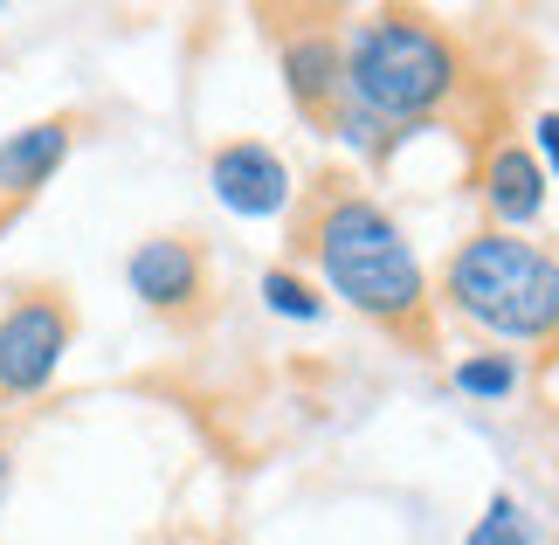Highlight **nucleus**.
<instances>
[{"instance_id":"obj_1","label":"nucleus","mask_w":559,"mask_h":545,"mask_svg":"<svg viewBox=\"0 0 559 545\" xmlns=\"http://www.w3.org/2000/svg\"><path fill=\"white\" fill-rule=\"evenodd\" d=\"M290 249L325 276V291L359 311L401 345V353H442V311H436V276L421 270V256L407 249L401 222L386 214L353 173H311V187H297L290 208Z\"/></svg>"},{"instance_id":"obj_2","label":"nucleus","mask_w":559,"mask_h":545,"mask_svg":"<svg viewBox=\"0 0 559 545\" xmlns=\"http://www.w3.org/2000/svg\"><path fill=\"white\" fill-rule=\"evenodd\" d=\"M469 83L477 76H469L463 42L436 14L380 8V14H359L346 28V97L367 104L394 139L456 118Z\"/></svg>"},{"instance_id":"obj_3","label":"nucleus","mask_w":559,"mask_h":545,"mask_svg":"<svg viewBox=\"0 0 559 545\" xmlns=\"http://www.w3.org/2000/svg\"><path fill=\"white\" fill-rule=\"evenodd\" d=\"M436 311L511 345H559V256L532 235L477 228L449 249L436 276Z\"/></svg>"},{"instance_id":"obj_4","label":"nucleus","mask_w":559,"mask_h":545,"mask_svg":"<svg viewBox=\"0 0 559 545\" xmlns=\"http://www.w3.org/2000/svg\"><path fill=\"white\" fill-rule=\"evenodd\" d=\"M76 345V304L62 283H21L0 304V401L49 394Z\"/></svg>"},{"instance_id":"obj_5","label":"nucleus","mask_w":559,"mask_h":545,"mask_svg":"<svg viewBox=\"0 0 559 545\" xmlns=\"http://www.w3.org/2000/svg\"><path fill=\"white\" fill-rule=\"evenodd\" d=\"M124 283L153 318L166 324H201L207 297H214V263L201 235H145V242L124 256Z\"/></svg>"},{"instance_id":"obj_6","label":"nucleus","mask_w":559,"mask_h":545,"mask_svg":"<svg viewBox=\"0 0 559 545\" xmlns=\"http://www.w3.org/2000/svg\"><path fill=\"white\" fill-rule=\"evenodd\" d=\"M276 70L297 118L325 132L346 97V28H332V14H297V28H276Z\"/></svg>"},{"instance_id":"obj_7","label":"nucleus","mask_w":559,"mask_h":545,"mask_svg":"<svg viewBox=\"0 0 559 545\" xmlns=\"http://www.w3.org/2000/svg\"><path fill=\"white\" fill-rule=\"evenodd\" d=\"M207 187L214 201L242 222H270V214H290L297 208V180L284 166V152L263 145V139H222L207 152Z\"/></svg>"},{"instance_id":"obj_8","label":"nucleus","mask_w":559,"mask_h":545,"mask_svg":"<svg viewBox=\"0 0 559 545\" xmlns=\"http://www.w3.org/2000/svg\"><path fill=\"white\" fill-rule=\"evenodd\" d=\"M76 132H83L76 111H49V118H35V125H21V132L0 139V222H14V214L70 166Z\"/></svg>"},{"instance_id":"obj_9","label":"nucleus","mask_w":559,"mask_h":545,"mask_svg":"<svg viewBox=\"0 0 559 545\" xmlns=\"http://www.w3.org/2000/svg\"><path fill=\"white\" fill-rule=\"evenodd\" d=\"M477 193L490 208V228L525 235L539 222L546 214V166H539V152H532V139H511V132L490 139L484 159H477Z\"/></svg>"},{"instance_id":"obj_10","label":"nucleus","mask_w":559,"mask_h":545,"mask_svg":"<svg viewBox=\"0 0 559 545\" xmlns=\"http://www.w3.org/2000/svg\"><path fill=\"white\" fill-rule=\"evenodd\" d=\"M255 291H263V304L276 318H290V324H318V318H325V291H318L305 270H290V263H270L263 276H255Z\"/></svg>"},{"instance_id":"obj_11","label":"nucleus","mask_w":559,"mask_h":545,"mask_svg":"<svg viewBox=\"0 0 559 545\" xmlns=\"http://www.w3.org/2000/svg\"><path fill=\"white\" fill-rule=\"evenodd\" d=\"M449 380H456V394H469V401H511L519 380H525V366L511 353H463L449 366Z\"/></svg>"},{"instance_id":"obj_12","label":"nucleus","mask_w":559,"mask_h":545,"mask_svg":"<svg viewBox=\"0 0 559 545\" xmlns=\"http://www.w3.org/2000/svg\"><path fill=\"white\" fill-rule=\"evenodd\" d=\"M325 139H338V145H353L359 152V159H386V152H394L401 139L394 132H386V125L367 111V104H353V97H338V111H332V125H325Z\"/></svg>"},{"instance_id":"obj_13","label":"nucleus","mask_w":559,"mask_h":545,"mask_svg":"<svg viewBox=\"0 0 559 545\" xmlns=\"http://www.w3.org/2000/svg\"><path fill=\"white\" fill-rule=\"evenodd\" d=\"M463 545H539V532H532V518H525V505L511 490H498L484 505V518L469 525V538Z\"/></svg>"},{"instance_id":"obj_14","label":"nucleus","mask_w":559,"mask_h":545,"mask_svg":"<svg viewBox=\"0 0 559 545\" xmlns=\"http://www.w3.org/2000/svg\"><path fill=\"white\" fill-rule=\"evenodd\" d=\"M532 152H539V166H546V180H552V173H559V111L532 118Z\"/></svg>"},{"instance_id":"obj_15","label":"nucleus","mask_w":559,"mask_h":545,"mask_svg":"<svg viewBox=\"0 0 559 545\" xmlns=\"http://www.w3.org/2000/svg\"><path fill=\"white\" fill-rule=\"evenodd\" d=\"M8 490H14V442H8V428H0V505H8Z\"/></svg>"},{"instance_id":"obj_16","label":"nucleus","mask_w":559,"mask_h":545,"mask_svg":"<svg viewBox=\"0 0 559 545\" xmlns=\"http://www.w3.org/2000/svg\"><path fill=\"white\" fill-rule=\"evenodd\" d=\"M0 228H8V222H0Z\"/></svg>"}]
</instances>
